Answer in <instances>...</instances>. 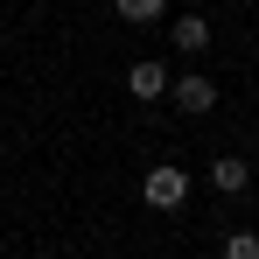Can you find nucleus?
Returning <instances> with one entry per match:
<instances>
[{
    "mask_svg": "<svg viewBox=\"0 0 259 259\" xmlns=\"http://www.w3.org/2000/svg\"><path fill=\"white\" fill-rule=\"evenodd\" d=\"M112 7H119V21H133V28H140V21H161V14H168V0H112Z\"/></svg>",
    "mask_w": 259,
    "mask_h": 259,
    "instance_id": "nucleus-6",
    "label": "nucleus"
},
{
    "mask_svg": "<svg viewBox=\"0 0 259 259\" xmlns=\"http://www.w3.org/2000/svg\"><path fill=\"white\" fill-rule=\"evenodd\" d=\"M168 91H175L182 112H210V105H217V84H210V77H168Z\"/></svg>",
    "mask_w": 259,
    "mask_h": 259,
    "instance_id": "nucleus-2",
    "label": "nucleus"
},
{
    "mask_svg": "<svg viewBox=\"0 0 259 259\" xmlns=\"http://www.w3.org/2000/svg\"><path fill=\"white\" fill-rule=\"evenodd\" d=\"M210 182L224 189V196H245V182H252V175H245L238 154H217V161H210Z\"/></svg>",
    "mask_w": 259,
    "mask_h": 259,
    "instance_id": "nucleus-3",
    "label": "nucleus"
},
{
    "mask_svg": "<svg viewBox=\"0 0 259 259\" xmlns=\"http://www.w3.org/2000/svg\"><path fill=\"white\" fill-rule=\"evenodd\" d=\"M140 196H147V210H182V196H189V175L175 168V161H161V168H147Z\"/></svg>",
    "mask_w": 259,
    "mask_h": 259,
    "instance_id": "nucleus-1",
    "label": "nucleus"
},
{
    "mask_svg": "<svg viewBox=\"0 0 259 259\" xmlns=\"http://www.w3.org/2000/svg\"><path fill=\"white\" fill-rule=\"evenodd\" d=\"M126 91H133V98H161V91H168V70H161V63H133Z\"/></svg>",
    "mask_w": 259,
    "mask_h": 259,
    "instance_id": "nucleus-4",
    "label": "nucleus"
},
{
    "mask_svg": "<svg viewBox=\"0 0 259 259\" xmlns=\"http://www.w3.org/2000/svg\"><path fill=\"white\" fill-rule=\"evenodd\" d=\"M224 259H259V238L252 231H231V238H224Z\"/></svg>",
    "mask_w": 259,
    "mask_h": 259,
    "instance_id": "nucleus-7",
    "label": "nucleus"
},
{
    "mask_svg": "<svg viewBox=\"0 0 259 259\" xmlns=\"http://www.w3.org/2000/svg\"><path fill=\"white\" fill-rule=\"evenodd\" d=\"M168 35H175V49H203L210 42V21L203 14H182V21H168Z\"/></svg>",
    "mask_w": 259,
    "mask_h": 259,
    "instance_id": "nucleus-5",
    "label": "nucleus"
}]
</instances>
